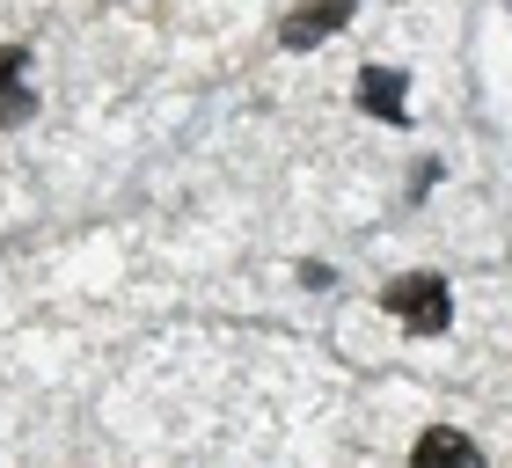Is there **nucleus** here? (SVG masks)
<instances>
[{
	"mask_svg": "<svg viewBox=\"0 0 512 468\" xmlns=\"http://www.w3.org/2000/svg\"><path fill=\"white\" fill-rule=\"evenodd\" d=\"M359 103L366 110H374L381 117V125H403V74H395V66H366V74H359Z\"/></svg>",
	"mask_w": 512,
	"mask_h": 468,
	"instance_id": "obj_2",
	"label": "nucleus"
},
{
	"mask_svg": "<svg viewBox=\"0 0 512 468\" xmlns=\"http://www.w3.org/2000/svg\"><path fill=\"white\" fill-rule=\"evenodd\" d=\"M22 66H30V52L8 44V52H0V96H15V74H22Z\"/></svg>",
	"mask_w": 512,
	"mask_h": 468,
	"instance_id": "obj_5",
	"label": "nucleus"
},
{
	"mask_svg": "<svg viewBox=\"0 0 512 468\" xmlns=\"http://www.w3.org/2000/svg\"><path fill=\"white\" fill-rule=\"evenodd\" d=\"M344 15H352V0H315V8L286 15V30H278V37H286V44H315V37H330Z\"/></svg>",
	"mask_w": 512,
	"mask_h": 468,
	"instance_id": "obj_3",
	"label": "nucleus"
},
{
	"mask_svg": "<svg viewBox=\"0 0 512 468\" xmlns=\"http://www.w3.org/2000/svg\"><path fill=\"white\" fill-rule=\"evenodd\" d=\"M388 315L403 322V330H447V278H432V271H417V278H395L388 286Z\"/></svg>",
	"mask_w": 512,
	"mask_h": 468,
	"instance_id": "obj_1",
	"label": "nucleus"
},
{
	"mask_svg": "<svg viewBox=\"0 0 512 468\" xmlns=\"http://www.w3.org/2000/svg\"><path fill=\"white\" fill-rule=\"evenodd\" d=\"M417 461H461V468H476V439H461V432H425V439H417Z\"/></svg>",
	"mask_w": 512,
	"mask_h": 468,
	"instance_id": "obj_4",
	"label": "nucleus"
}]
</instances>
